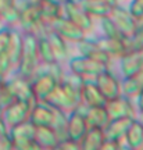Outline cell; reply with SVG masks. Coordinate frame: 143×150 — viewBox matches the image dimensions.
<instances>
[{"label":"cell","mask_w":143,"mask_h":150,"mask_svg":"<svg viewBox=\"0 0 143 150\" xmlns=\"http://www.w3.org/2000/svg\"><path fill=\"white\" fill-rule=\"evenodd\" d=\"M93 81L103 93V96L106 97V100L114 99V97L121 95V81L113 74L110 68L99 74Z\"/></svg>","instance_id":"obj_13"},{"label":"cell","mask_w":143,"mask_h":150,"mask_svg":"<svg viewBox=\"0 0 143 150\" xmlns=\"http://www.w3.org/2000/svg\"><path fill=\"white\" fill-rule=\"evenodd\" d=\"M78 3L82 6V8H84L93 20H95V18L100 20L103 17L110 16L111 8L114 7V6L108 4V3L103 1V0H78Z\"/></svg>","instance_id":"obj_24"},{"label":"cell","mask_w":143,"mask_h":150,"mask_svg":"<svg viewBox=\"0 0 143 150\" xmlns=\"http://www.w3.org/2000/svg\"><path fill=\"white\" fill-rule=\"evenodd\" d=\"M110 68V65L101 61L89 59L85 56H74L68 59V70L69 72L78 75L82 79H95L99 74Z\"/></svg>","instance_id":"obj_4"},{"label":"cell","mask_w":143,"mask_h":150,"mask_svg":"<svg viewBox=\"0 0 143 150\" xmlns=\"http://www.w3.org/2000/svg\"><path fill=\"white\" fill-rule=\"evenodd\" d=\"M82 82H84V79L79 78L78 75L72 74V72L65 74L64 79L61 82H58V85L56 86V89L47 97L46 102L65 112L79 108L82 106V100H81Z\"/></svg>","instance_id":"obj_1"},{"label":"cell","mask_w":143,"mask_h":150,"mask_svg":"<svg viewBox=\"0 0 143 150\" xmlns=\"http://www.w3.org/2000/svg\"><path fill=\"white\" fill-rule=\"evenodd\" d=\"M17 3V0H0V13L1 11L10 8L11 6H14Z\"/></svg>","instance_id":"obj_39"},{"label":"cell","mask_w":143,"mask_h":150,"mask_svg":"<svg viewBox=\"0 0 143 150\" xmlns=\"http://www.w3.org/2000/svg\"><path fill=\"white\" fill-rule=\"evenodd\" d=\"M88 124L85 121L84 112L81 108H75L72 111L67 112V125H65V136L71 140L79 142L82 136L88 131Z\"/></svg>","instance_id":"obj_12"},{"label":"cell","mask_w":143,"mask_h":150,"mask_svg":"<svg viewBox=\"0 0 143 150\" xmlns=\"http://www.w3.org/2000/svg\"><path fill=\"white\" fill-rule=\"evenodd\" d=\"M58 147H60L61 150H81L79 143H78V142H75V140L68 139V138H65V139L60 140Z\"/></svg>","instance_id":"obj_36"},{"label":"cell","mask_w":143,"mask_h":150,"mask_svg":"<svg viewBox=\"0 0 143 150\" xmlns=\"http://www.w3.org/2000/svg\"><path fill=\"white\" fill-rule=\"evenodd\" d=\"M63 16H65L68 20L75 22L81 29H84L86 33L93 29L95 20L86 13L82 6L78 3V0H68L63 3Z\"/></svg>","instance_id":"obj_7"},{"label":"cell","mask_w":143,"mask_h":150,"mask_svg":"<svg viewBox=\"0 0 143 150\" xmlns=\"http://www.w3.org/2000/svg\"><path fill=\"white\" fill-rule=\"evenodd\" d=\"M58 110L47 102H36L31 108L29 121L35 127H53Z\"/></svg>","instance_id":"obj_9"},{"label":"cell","mask_w":143,"mask_h":150,"mask_svg":"<svg viewBox=\"0 0 143 150\" xmlns=\"http://www.w3.org/2000/svg\"><path fill=\"white\" fill-rule=\"evenodd\" d=\"M22 42H24L22 56L16 71L18 75H21L27 79H31L40 65V60H39V54H38V36L35 33L24 32Z\"/></svg>","instance_id":"obj_2"},{"label":"cell","mask_w":143,"mask_h":150,"mask_svg":"<svg viewBox=\"0 0 143 150\" xmlns=\"http://www.w3.org/2000/svg\"><path fill=\"white\" fill-rule=\"evenodd\" d=\"M104 107L110 115V120L111 118H136V108L132 99L122 95L107 100Z\"/></svg>","instance_id":"obj_10"},{"label":"cell","mask_w":143,"mask_h":150,"mask_svg":"<svg viewBox=\"0 0 143 150\" xmlns=\"http://www.w3.org/2000/svg\"><path fill=\"white\" fill-rule=\"evenodd\" d=\"M136 104H138V108H143V89L136 97Z\"/></svg>","instance_id":"obj_40"},{"label":"cell","mask_w":143,"mask_h":150,"mask_svg":"<svg viewBox=\"0 0 143 150\" xmlns=\"http://www.w3.org/2000/svg\"><path fill=\"white\" fill-rule=\"evenodd\" d=\"M128 11L132 14L135 20L143 18V0H131Z\"/></svg>","instance_id":"obj_35"},{"label":"cell","mask_w":143,"mask_h":150,"mask_svg":"<svg viewBox=\"0 0 143 150\" xmlns=\"http://www.w3.org/2000/svg\"><path fill=\"white\" fill-rule=\"evenodd\" d=\"M14 70V67L11 64L10 59H8V56L6 53L0 54V78H8V75L11 74V71Z\"/></svg>","instance_id":"obj_32"},{"label":"cell","mask_w":143,"mask_h":150,"mask_svg":"<svg viewBox=\"0 0 143 150\" xmlns=\"http://www.w3.org/2000/svg\"><path fill=\"white\" fill-rule=\"evenodd\" d=\"M81 100H82V106L85 107L104 106L107 102L93 79H84L81 85Z\"/></svg>","instance_id":"obj_15"},{"label":"cell","mask_w":143,"mask_h":150,"mask_svg":"<svg viewBox=\"0 0 143 150\" xmlns=\"http://www.w3.org/2000/svg\"><path fill=\"white\" fill-rule=\"evenodd\" d=\"M96 42H97V45H99L111 59H120L121 56H124V54L127 53L122 39L108 38V36H104V35H103V36L97 38Z\"/></svg>","instance_id":"obj_26"},{"label":"cell","mask_w":143,"mask_h":150,"mask_svg":"<svg viewBox=\"0 0 143 150\" xmlns=\"http://www.w3.org/2000/svg\"><path fill=\"white\" fill-rule=\"evenodd\" d=\"M104 132L100 128H88L82 139L78 142L81 150H97L104 142Z\"/></svg>","instance_id":"obj_27"},{"label":"cell","mask_w":143,"mask_h":150,"mask_svg":"<svg viewBox=\"0 0 143 150\" xmlns=\"http://www.w3.org/2000/svg\"><path fill=\"white\" fill-rule=\"evenodd\" d=\"M120 150H132V149H131V147H128V146L125 145V143H122L121 147H120Z\"/></svg>","instance_id":"obj_45"},{"label":"cell","mask_w":143,"mask_h":150,"mask_svg":"<svg viewBox=\"0 0 143 150\" xmlns=\"http://www.w3.org/2000/svg\"><path fill=\"white\" fill-rule=\"evenodd\" d=\"M4 81L3 78H0V95H1V92H3V88H4Z\"/></svg>","instance_id":"obj_42"},{"label":"cell","mask_w":143,"mask_h":150,"mask_svg":"<svg viewBox=\"0 0 143 150\" xmlns=\"http://www.w3.org/2000/svg\"><path fill=\"white\" fill-rule=\"evenodd\" d=\"M39 10L45 27L49 28L52 22L63 16V3L58 0H45L43 3L39 4Z\"/></svg>","instance_id":"obj_22"},{"label":"cell","mask_w":143,"mask_h":150,"mask_svg":"<svg viewBox=\"0 0 143 150\" xmlns=\"http://www.w3.org/2000/svg\"><path fill=\"white\" fill-rule=\"evenodd\" d=\"M122 143L132 150H143V124L139 122L136 118L129 125Z\"/></svg>","instance_id":"obj_25"},{"label":"cell","mask_w":143,"mask_h":150,"mask_svg":"<svg viewBox=\"0 0 143 150\" xmlns=\"http://www.w3.org/2000/svg\"><path fill=\"white\" fill-rule=\"evenodd\" d=\"M103 1H106V3H108V4H111V6L118 4V1H117V0H103Z\"/></svg>","instance_id":"obj_43"},{"label":"cell","mask_w":143,"mask_h":150,"mask_svg":"<svg viewBox=\"0 0 143 150\" xmlns=\"http://www.w3.org/2000/svg\"><path fill=\"white\" fill-rule=\"evenodd\" d=\"M29 82H31L32 92L38 102H46L47 97L53 93L56 86L58 85V81L42 64L39 65L38 71L29 79Z\"/></svg>","instance_id":"obj_5"},{"label":"cell","mask_w":143,"mask_h":150,"mask_svg":"<svg viewBox=\"0 0 143 150\" xmlns=\"http://www.w3.org/2000/svg\"><path fill=\"white\" fill-rule=\"evenodd\" d=\"M76 46H78V52H79L81 56L101 61V63H104L107 65H110V63H111L113 59L97 45L96 39H89V38L85 36L82 40L76 43Z\"/></svg>","instance_id":"obj_16"},{"label":"cell","mask_w":143,"mask_h":150,"mask_svg":"<svg viewBox=\"0 0 143 150\" xmlns=\"http://www.w3.org/2000/svg\"><path fill=\"white\" fill-rule=\"evenodd\" d=\"M50 29H53L54 32H57L61 38H64L68 43H78L86 36V32L84 29H81L75 22L68 20L65 16H61L57 18L54 22H52Z\"/></svg>","instance_id":"obj_8"},{"label":"cell","mask_w":143,"mask_h":150,"mask_svg":"<svg viewBox=\"0 0 143 150\" xmlns=\"http://www.w3.org/2000/svg\"><path fill=\"white\" fill-rule=\"evenodd\" d=\"M117 1H118V0H117Z\"/></svg>","instance_id":"obj_49"},{"label":"cell","mask_w":143,"mask_h":150,"mask_svg":"<svg viewBox=\"0 0 143 150\" xmlns=\"http://www.w3.org/2000/svg\"><path fill=\"white\" fill-rule=\"evenodd\" d=\"M36 36H38V54H39L40 64L46 65L53 63V61H57L56 57H54V53L52 50V46H50L46 35L45 33H39Z\"/></svg>","instance_id":"obj_29"},{"label":"cell","mask_w":143,"mask_h":150,"mask_svg":"<svg viewBox=\"0 0 143 150\" xmlns=\"http://www.w3.org/2000/svg\"><path fill=\"white\" fill-rule=\"evenodd\" d=\"M110 18H111L117 28L120 29V32L124 36H129L135 32L136 29V20L132 17V14L128 11V8L121 7V6L115 4L111 8L110 13Z\"/></svg>","instance_id":"obj_14"},{"label":"cell","mask_w":143,"mask_h":150,"mask_svg":"<svg viewBox=\"0 0 143 150\" xmlns=\"http://www.w3.org/2000/svg\"><path fill=\"white\" fill-rule=\"evenodd\" d=\"M11 38V29L7 27H0V54L6 53V50L8 47Z\"/></svg>","instance_id":"obj_34"},{"label":"cell","mask_w":143,"mask_h":150,"mask_svg":"<svg viewBox=\"0 0 143 150\" xmlns=\"http://www.w3.org/2000/svg\"><path fill=\"white\" fill-rule=\"evenodd\" d=\"M143 89V70L131 76H122L121 95L129 99H136Z\"/></svg>","instance_id":"obj_23"},{"label":"cell","mask_w":143,"mask_h":150,"mask_svg":"<svg viewBox=\"0 0 143 150\" xmlns=\"http://www.w3.org/2000/svg\"><path fill=\"white\" fill-rule=\"evenodd\" d=\"M42 33H45L46 38H47L49 43L52 46V50H53V53H54V57H56L57 61L63 63V61L69 59L68 42L64 38H61L57 32H54L53 29H50V28H46Z\"/></svg>","instance_id":"obj_20"},{"label":"cell","mask_w":143,"mask_h":150,"mask_svg":"<svg viewBox=\"0 0 143 150\" xmlns=\"http://www.w3.org/2000/svg\"><path fill=\"white\" fill-rule=\"evenodd\" d=\"M81 111L84 112L85 121L89 128H100L103 129L110 121V115L107 112L104 106H93V107H85L81 106Z\"/></svg>","instance_id":"obj_19"},{"label":"cell","mask_w":143,"mask_h":150,"mask_svg":"<svg viewBox=\"0 0 143 150\" xmlns=\"http://www.w3.org/2000/svg\"><path fill=\"white\" fill-rule=\"evenodd\" d=\"M18 14H20V10H18V6L17 3L14 6H11L10 8L1 11L0 13V21L3 24H8V25H16L18 22Z\"/></svg>","instance_id":"obj_31"},{"label":"cell","mask_w":143,"mask_h":150,"mask_svg":"<svg viewBox=\"0 0 143 150\" xmlns=\"http://www.w3.org/2000/svg\"><path fill=\"white\" fill-rule=\"evenodd\" d=\"M0 150H14V143L10 138V134L0 136Z\"/></svg>","instance_id":"obj_37"},{"label":"cell","mask_w":143,"mask_h":150,"mask_svg":"<svg viewBox=\"0 0 143 150\" xmlns=\"http://www.w3.org/2000/svg\"><path fill=\"white\" fill-rule=\"evenodd\" d=\"M22 47H24V42H22V33L13 31L11 29V38H10V43H8V47L6 50V54L8 56L11 64L14 67V70L17 68V65L21 60L22 56Z\"/></svg>","instance_id":"obj_28"},{"label":"cell","mask_w":143,"mask_h":150,"mask_svg":"<svg viewBox=\"0 0 143 150\" xmlns=\"http://www.w3.org/2000/svg\"><path fill=\"white\" fill-rule=\"evenodd\" d=\"M135 118H111L108 124L103 128L104 132V138L108 140H114V142H124L125 134H127L129 125L132 124Z\"/></svg>","instance_id":"obj_17"},{"label":"cell","mask_w":143,"mask_h":150,"mask_svg":"<svg viewBox=\"0 0 143 150\" xmlns=\"http://www.w3.org/2000/svg\"><path fill=\"white\" fill-rule=\"evenodd\" d=\"M122 143L120 142H114V140H108V139H104V142L100 145V147L97 150H120Z\"/></svg>","instance_id":"obj_38"},{"label":"cell","mask_w":143,"mask_h":150,"mask_svg":"<svg viewBox=\"0 0 143 150\" xmlns=\"http://www.w3.org/2000/svg\"><path fill=\"white\" fill-rule=\"evenodd\" d=\"M18 6V25L22 28L24 32H29V33H35L39 35L42 33L47 27H45V24L42 21V17H40V10H39V6L33 4L31 1H17Z\"/></svg>","instance_id":"obj_3"},{"label":"cell","mask_w":143,"mask_h":150,"mask_svg":"<svg viewBox=\"0 0 143 150\" xmlns=\"http://www.w3.org/2000/svg\"><path fill=\"white\" fill-rule=\"evenodd\" d=\"M6 83L10 88V91L13 92V95H14L16 99L29 103L32 107H33V104L38 102L35 95H33V92H32L29 79L16 74L14 76H11V78H6Z\"/></svg>","instance_id":"obj_11"},{"label":"cell","mask_w":143,"mask_h":150,"mask_svg":"<svg viewBox=\"0 0 143 150\" xmlns=\"http://www.w3.org/2000/svg\"><path fill=\"white\" fill-rule=\"evenodd\" d=\"M136 120L140 124H143V108H139V111L136 112Z\"/></svg>","instance_id":"obj_41"},{"label":"cell","mask_w":143,"mask_h":150,"mask_svg":"<svg viewBox=\"0 0 143 150\" xmlns=\"http://www.w3.org/2000/svg\"><path fill=\"white\" fill-rule=\"evenodd\" d=\"M120 70L122 76H131L143 70V49L138 52H128L120 57Z\"/></svg>","instance_id":"obj_18"},{"label":"cell","mask_w":143,"mask_h":150,"mask_svg":"<svg viewBox=\"0 0 143 150\" xmlns=\"http://www.w3.org/2000/svg\"><path fill=\"white\" fill-rule=\"evenodd\" d=\"M0 24H1V21H0Z\"/></svg>","instance_id":"obj_48"},{"label":"cell","mask_w":143,"mask_h":150,"mask_svg":"<svg viewBox=\"0 0 143 150\" xmlns=\"http://www.w3.org/2000/svg\"><path fill=\"white\" fill-rule=\"evenodd\" d=\"M0 118H1V107H0Z\"/></svg>","instance_id":"obj_47"},{"label":"cell","mask_w":143,"mask_h":150,"mask_svg":"<svg viewBox=\"0 0 143 150\" xmlns=\"http://www.w3.org/2000/svg\"><path fill=\"white\" fill-rule=\"evenodd\" d=\"M58 1H61V3H64V1H68V0H58Z\"/></svg>","instance_id":"obj_46"},{"label":"cell","mask_w":143,"mask_h":150,"mask_svg":"<svg viewBox=\"0 0 143 150\" xmlns=\"http://www.w3.org/2000/svg\"><path fill=\"white\" fill-rule=\"evenodd\" d=\"M33 139L42 150H53L60 143V138L52 127H36Z\"/></svg>","instance_id":"obj_21"},{"label":"cell","mask_w":143,"mask_h":150,"mask_svg":"<svg viewBox=\"0 0 143 150\" xmlns=\"http://www.w3.org/2000/svg\"><path fill=\"white\" fill-rule=\"evenodd\" d=\"M14 150H42L35 139H22V140H14Z\"/></svg>","instance_id":"obj_33"},{"label":"cell","mask_w":143,"mask_h":150,"mask_svg":"<svg viewBox=\"0 0 143 150\" xmlns=\"http://www.w3.org/2000/svg\"><path fill=\"white\" fill-rule=\"evenodd\" d=\"M28 1H31V3H33V4H40V3H43L45 0H28Z\"/></svg>","instance_id":"obj_44"},{"label":"cell","mask_w":143,"mask_h":150,"mask_svg":"<svg viewBox=\"0 0 143 150\" xmlns=\"http://www.w3.org/2000/svg\"><path fill=\"white\" fill-rule=\"evenodd\" d=\"M31 108L32 106L29 103L17 99L13 103H10L8 106L1 108V120L7 125V128L10 129L13 127L18 125V124L29 120Z\"/></svg>","instance_id":"obj_6"},{"label":"cell","mask_w":143,"mask_h":150,"mask_svg":"<svg viewBox=\"0 0 143 150\" xmlns=\"http://www.w3.org/2000/svg\"><path fill=\"white\" fill-rule=\"evenodd\" d=\"M100 28H101V32L104 36H108V38H115V39H124V35L120 32V29L117 28V25L114 24L110 16L107 17H103L100 18Z\"/></svg>","instance_id":"obj_30"}]
</instances>
